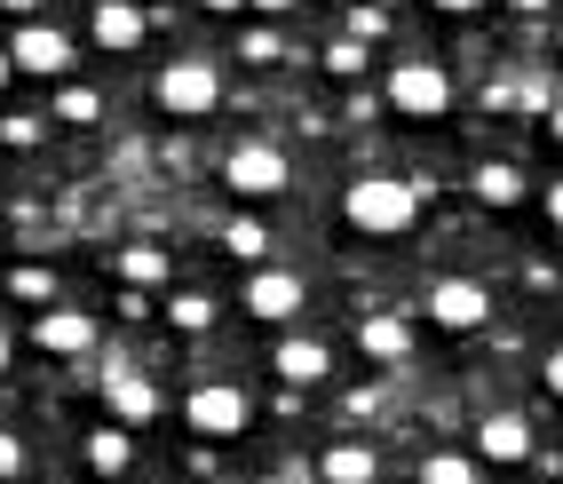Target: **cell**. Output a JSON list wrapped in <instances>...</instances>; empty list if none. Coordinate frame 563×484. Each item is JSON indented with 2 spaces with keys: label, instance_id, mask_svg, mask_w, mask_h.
<instances>
[{
  "label": "cell",
  "instance_id": "obj_22",
  "mask_svg": "<svg viewBox=\"0 0 563 484\" xmlns=\"http://www.w3.org/2000/svg\"><path fill=\"white\" fill-rule=\"evenodd\" d=\"M9 294H16V302H32V310H48V302H56V271H48V263H9Z\"/></svg>",
  "mask_w": 563,
  "mask_h": 484
},
{
  "label": "cell",
  "instance_id": "obj_37",
  "mask_svg": "<svg viewBox=\"0 0 563 484\" xmlns=\"http://www.w3.org/2000/svg\"><path fill=\"white\" fill-rule=\"evenodd\" d=\"M508 9H516V16H540V9H548V0H508Z\"/></svg>",
  "mask_w": 563,
  "mask_h": 484
},
{
  "label": "cell",
  "instance_id": "obj_33",
  "mask_svg": "<svg viewBox=\"0 0 563 484\" xmlns=\"http://www.w3.org/2000/svg\"><path fill=\"white\" fill-rule=\"evenodd\" d=\"M548 222L563 231V183H548Z\"/></svg>",
  "mask_w": 563,
  "mask_h": 484
},
{
  "label": "cell",
  "instance_id": "obj_25",
  "mask_svg": "<svg viewBox=\"0 0 563 484\" xmlns=\"http://www.w3.org/2000/svg\"><path fill=\"white\" fill-rule=\"evenodd\" d=\"M239 56H246V64H286V41H278V24H254Z\"/></svg>",
  "mask_w": 563,
  "mask_h": 484
},
{
  "label": "cell",
  "instance_id": "obj_24",
  "mask_svg": "<svg viewBox=\"0 0 563 484\" xmlns=\"http://www.w3.org/2000/svg\"><path fill=\"white\" fill-rule=\"evenodd\" d=\"M318 64L333 72V80H357L373 56H365V41H350V32H342V41H325V56H318Z\"/></svg>",
  "mask_w": 563,
  "mask_h": 484
},
{
  "label": "cell",
  "instance_id": "obj_11",
  "mask_svg": "<svg viewBox=\"0 0 563 484\" xmlns=\"http://www.w3.org/2000/svg\"><path fill=\"white\" fill-rule=\"evenodd\" d=\"M32 350H41V358H88V350H96V310L48 302L41 318H32Z\"/></svg>",
  "mask_w": 563,
  "mask_h": 484
},
{
  "label": "cell",
  "instance_id": "obj_4",
  "mask_svg": "<svg viewBox=\"0 0 563 484\" xmlns=\"http://www.w3.org/2000/svg\"><path fill=\"white\" fill-rule=\"evenodd\" d=\"M183 421H191L199 444H239L246 421H254V397L239 382H199L191 397H183Z\"/></svg>",
  "mask_w": 563,
  "mask_h": 484
},
{
  "label": "cell",
  "instance_id": "obj_15",
  "mask_svg": "<svg viewBox=\"0 0 563 484\" xmlns=\"http://www.w3.org/2000/svg\"><path fill=\"white\" fill-rule=\"evenodd\" d=\"M373 476H382V453L365 437H333L318 453V484H373Z\"/></svg>",
  "mask_w": 563,
  "mask_h": 484
},
{
  "label": "cell",
  "instance_id": "obj_16",
  "mask_svg": "<svg viewBox=\"0 0 563 484\" xmlns=\"http://www.w3.org/2000/svg\"><path fill=\"white\" fill-rule=\"evenodd\" d=\"M80 461H88V476H128L135 469V429H120V421L88 429L80 437Z\"/></svg>",
  "mask_w": 563,
  "mask_h": 484
},
{
  "label": "cell",
  "instance_id": "obj_12",
  "mask_svg": "<svg viewBox=\"0 0 563 484\" xmlns=\"http://www.w3.org/2000/svg\"><path fill=\"white\" fill-rule=\"evenodd\" d=\"M271 374H278L286 389H318V382H333V350L318 342V333H278Z\"/></svg>",
  "mask_w": 563,
  "mask_h": 484
},
{
  "label": "cell",
  "instance_id": "obj_10",
  "mask_svg": "<svg viewBox=\"0 0 563 484\" xmlns=\"http://www.w3.org/2000/svg\"><path fill=\"white\" fill-rule=\"evenodd\" d=\"M88 32H96V56H143L152 16H143L135 0H96V9H88Z\"/></svg>",
  "mask_w": 563,
  "mask_h": 484
},
{
  "label": "cell",
  "instance_id": "obj_9",
  "mask_svg": "<svg viewBox=\"0 0 563 484\" xmlns=\"http://www.w3.org/2000/svg\"><path fill=\"white\" fill-rule=\"evenodd\" d=\"M103 405H111L120 429H152L159 421V382L143 374V365H111V374H103Z\"/></svg>",
  "mask_w": 563,
  "mask_h": 484
},
{
  "label": "cell",
  "instance_id": "obj_29",
  "mask_svg": "<svg viewBox=\"0 0 563 484\" xmlns=\"http://www.w3.org/2000/svg\"><path fill=\"white\" fill-rule=\"evenodd\" d=\"M246 9H254V16H262V24H286V16H294V9H302V0H246Z\"/></svg>",
  "mask_w": 563,
  "mask_h": 484
},
{
  "label": "cell",
  "instance_id": "obj_14",
  "mask_svg": "<svg viewBox=\"0 0 563 484\" xmlns=\"http://www.w3.org/2000/svg\"><path fill=\"white\" fill-rule=\"evenodd\" d=\"M468 191H476V207L508 215V207H523V199H532V183H523V167H516V160H476Z\"/></svg>",
  "mask_w": 563,
  "mask_h": 484
},
{
  "label": "cell",
  "instance_id": "obj_28",
  "mask_svg": "<svg viewBox=\"0 0 563 484\" xmlns=\"http://www.w3.org/2000/svg\"><path fill=\"white\" fill-rule=\"evenodd\" d=\"M350 41H382V9H350Z\"/></svg>",
  "mask_w": 563,
  "mask_h": 484
},
{
  "label": "cell",
  "instance_id": "obj_1",
  "mask_svg": "<svg viewBox=\"0 0 563 484\" xmlns=\"http://www.w3.org/2000/svg\"><path fill=\"white\" fill-rule=\"evenodd\" d=\"M429 215V183L412 175H350L342 183V222L357 239H405Z\"/></svg>",
  "mask_w": 563,
  "mask_h": 484
},
{
  "label": "cell",
  "instance_id": "obj_27",
  "mask_svg": "<svg viewBox=\"0 0 563 484\" xmlns=\"http://www.w3.org/2000/svg\"><path fill=\"white\" fill-rule=\"evenodd\" d=\"M540 389H548V397H563V342L540 358Z\"/></svg>",
  "mask_w": 563,
  "mask_h": 484
},
{
  "label": "cell",
  "instance_id": "obj_32",
  "mask_svg": "<svg viewBox=\"0 0 563 484\" xmlns=\"http://www.w3.org/2000/svg\"><path fill=\"white\" fill-rule=\"evenodd\" d=\"M429 9H444V16H476L484 0H429Z\"/></svg>",
  "mask_w": 563,
  "mask_h": 484
},
{
  "label": "cell",
  "instance_id": "obj_31",
  "mask_svg": "<svg viewBox=\"0 0 563 484\" xmlns=\"http://www.w3.org/2000/svg\"><path fill=\"white\" fill-rule=\"evenodd\" d=\"M0 9H9L16 24H32V16H41V9H48V0H0Z\"/></svg>",
  "mask_w": 563,
  "mask_h": 484
},
{
  "label": "cell",
  "instance_id": "obj_6",
  "mask_svg": "<svg viewBox=\"0 0 563 484\" xmlns=\"http://www.w3.org/2000/svg\"><path fill=\"white\" fill-rule=\"evenodd\" d=\"M0 48H9V64L24 72V80H71V64H80L71 32H56V24H41V16H32V24H16Z\"/></svg>",
  "mask_w": 563,
  "mask_h": 484
},
{
  "label": "cell",
  "instance_id": "obj_13",
  "mask_svg": "<svg viewBox=\"0 0 563 484\" xmlns=\"http://www.w3.org/2000/svg\"><path fill=\"white\" fill-rule=\"evenodd\" d=\"M540 444H532V421L523 414H484L476 421V461H493V469H523Z\"/></svg>",
  "mask_w": 563,
  "mask_h": 484
},
{
  "label": "cell",
  "instance_id": "obj_17",
  "mask_svg": "<svg viewBox=\"0 0 563 484\" xmlns=\"http://www.w3.org/2000/svg\"><path fill=\"white\" fill-rule=\"evenodd\" d=\"M357 350H365L373 365H405V358H412V326H405L397 310H373V318L357 326Z\"/></svg>",
  "mask_w": 563,
  "mask_h": 484
},
{
  "label": "cell",
  "instance_id": "obj_5",
  "mask_svg": "<svg viewBox=\"0 0 563 484\" xmlns=\"http://www.w3.org/2000/svg\"><path fill=\"white\" fill-rule=\"evenodd\" d=\"M222 191H239V199H286L294 191V160L278 152V143H231V152H222Z\"/></svg>",
  "mask_w": 563,
  "mask_h": 484
},
{
  "label": "cell",
  "instance_id": "obj_18",
  "mask_svg": "<svg viewBox=\"0 0 563 484\" xmlns=\"http://www.w3.org/2000/svg\"><path fill=\"white\" fill-rule=\"evenodd\" d=\"M111 271H120L135 294H159V286L175 278V254H167V246H152V239H135V246H120V263H111Z\"/></svg>",
  "mask_w": 563,
  "mask_h": 484
},
{
  "label": "cell",
  "instance_id": "obj_26",
  "mask_svg": "<svg viewBox=\"0 0 563 484\" xmlns=\"http://www.w3.org/2000/svg\"><path fill=\"white\" fill-rule=\"evenodd\" d=\"M41 135H48V120H32V111H16V120H0V143H9V152H32Z\"/></svg>",
  "mask_w": 563,
  "mask_h": 484
},
{
  "label": "cell",
  "instance_id": "obj_20",
  "mask_svg": "<svg viewBox=\"0 0 563 484\" xmlns=\"http://www.w3.org/2000/svg\"><path fill=\"white\" fill-rule=\"evenodd\" d=\"M56 120H64V128H96V120H103V96H96L88 80H56Z\"/></svg>",
  "mask_w": 563,
  "mask_h": 484
},
{
  "label": "cell",
  "instance_id": "obj_35",
  "mask_svg": "<svg viewBox=\"0 0 563 484\" xmlns=\"http://www.w3.org/2000/svg\"><path fill=\"white\" fill-rule=\"evenodd\" d=\"M199 9H214V16H239V9H246V0H199Z\"/></svg>",
  "mask_w": 563,
  "mask_h": 484
},
{
  "label": "cell",
  "instance_id": "obj_36",
  "mask_svg": "<svg viewBox=\"0 0 563 484\" xmlns=\"http://www.w3.org/2000/svg\"><path fill=\"white\" fill-rule=\"evenodd\" d=\"M548 135H555V143H563V103H548Z\"/></svg>",
  "mask_w": 563,
  "mask_h": 484
},
{
  "label": "cell",
  "instance_id": "obj_3",
  "mask_svg": "<svg viewBox=\"0 0 563 484\" xmlns=\"http://www.w3.org/2000/svg\"><path fill=\"white\" fill-rule=\"evenodd\" d=\"M382 96H389V111H397V120H412V128L453 120V72H444V64H429V56H405V64H389Z\"/></svg>",
  "mask_w": 563,
  "mask_h": 484
},
{
  "label": "cell",
  "instance_id": "obj_2",
  "mask_svg": "<svg viewBox=\"0 0 563 484\" xmlns=\"http://www.w3.org/2000/svg\"><path fill=\"white\" fill-rule=\"evenodd\" d=\"M152 111L175 128H199L222 111V64L214 56H167L159 80H152Z\"/></svg>",
  "mask_w": 563,
  "mask_h": 484
},
{
  "label": "cell",
  "instance_id": "obj_30",
  "mask_svg": "<svg viewBox=\"0 0 563 484\" xmlns=\"http://www.w3.org/2000/svg\"><path fill=\"white\" fill-rule=\"evenodd\" d=\"M0 476H24V444L9 429H0Z\"/></svg>",
  "mask_w": 563,
  "mask_h": 484
},
{
  "label": "cell",
  "instance_id": "obj_21",
  "mask_svg": "<svg viewBox=\"0 0 563 484\" xmlns=\"http://www.w3.org/2000/svg\"><path fill=\"white\" fill-rule=\"evenodd\" d=\"M412 484H484V461L476 453H429Z\"/></svg>",
  "mask_w": 563,
  "mask_h": 484
},
{
  "label": "cell",
  "instance_id": "obj_34",
  "mask_svg": "<svg viewBox=\"0 0 563 484\" xmlns=\"http://www.w3.org/2000/svg\"><path fill=\"white\" fill-rule=\"evenodd\" d=\"M9 365H16V333L0 326V374H9Z\"/></svg>",
  "mask_w": 563,
  "mask_h": 484
},
{
  "label": "cell",
  "instance_id": "obj_7",
  "mask_svg": "<svg viewBox=\"0 0 563 484\" xmlns=\"http://www.w3.org/2000/svg\"><path fill=\"white\" fill-rule=\"evenodd\" d=\"M302 302H310V286L294 278V271H278V263H262V271L246 278V294H239V310H246L254 326H294V318H302Z\"/></svg>",
  "mask_w": 563,
  "mask_h": 484
},
{
  "label": "cell",
  "instance_id": "obj_19",
  "mask_svg": "<svg viewBox=\"0 0 563 484\" xmlns=\"http://www.w3.org/2000/svg\"><path fill=\"white\" fill-rule=\"evenodd\" d=\"M222 254H231V263H254V271H262V254H271V231H262L254 215H231V222H222Z\"/></svg>",
  "mask_w": 563,
  "mask_h": 484
},
{
  "label": "cell",
  "instance_id": "obj_39",
  "mask_svg": "<svg viewBox=\"0 0 563 484\" xmlns=\"http://www.w3.org/2000/svg\"><path fill=\"white\" fill-rule=\"evenodd\" d=\"M365 9H397V0H365Z\"/></svg>",
  "mask_w": 563,
  "mask_h": 484
},
{
  "label": "cell",
  "instance_id": "obj_38",
  "mask_svg": "<svg viewBox=\"0 0 563 484\" xmlns=\"http://www.w3.org/2000/svg\"><path fill=\"white\" fill-rule=\"evenodd\" d=\"M9 80H16V64H9V48H0V88H9Z\"/></svg>",
  "mask_w": 563,
  "mask_h": 484
},
{
  "label": "cell",
  "instance_id": "obj_23",
  "mask_svg": "<svg viewBox=\"0 0 563 484\" xmlns=\"http://www.w3.org/2000/svg\"><path fill=\"white\" fill-rule=\"evenodd\" d=\"M175 333H207L214 326V302H207V294H191V286H183V294H167V310H159Z\"/></svg>",
  "mask_w": 563,
  "mask_h": 484
},
{
  "label": "cell",
  "instance_id": "obj_8",
  "mask_svg": "<svg viewBox=\"0 0 563 484\" xmlns=\"http://www.w3.org/2000/svg\"><path fill=\"white\" fill-rule=\"evenodd\" d=\"M429 318L444 333H476L484 318H493V286H484V278H437L429 286Z\"/></svg>",
  "mask_w": 563,
  "mask_h": 484
}]
</instances>
